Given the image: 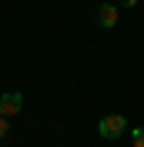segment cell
I'll list each match as a JSON object with an SVG mask.
<instances>
[{
    "mask_svg": "<svg viewBox=\"0 0 144 147\" xmlns=\"http://www.w3.org/2000/svg\"><path fill=\"white\" fill-rule=\"evenodd\" d=\"M20 107H24V94H17V90L0 94V114H3V117H17Z\"/></svg>",
    "mask_w": 144,
    "mask_h": 147,
    "instance_id": "cell-2",
    "label": "cell"
},
{
    "mask_svg": "<svg viewBox=\"0 0 144 147\" xmlns=\"http://www.w3.org/2000/svg\"><path fill=\"white\" fill-rule=\"evenodd\" d=\"M97 130H101V137H104V140H117V137L127 130V117H124V114H104L101 124H97Z\"/></svg>",
    "mask_w": 144,
    "mask_h": 147,
    "instance_id": "cell-1",
    "label": "cell"
},
{
    "mask_svg": "<svg viewBox=\"0 0 144 147\" xmlns=\"http://www.w3.org/2000/svg\"><path fill=\"white\" fill-rule=\"evenodd\" d=\"M121 7H137V0H117Z\"/></svg>",
    "mask_w": 144,
    "mask_h": 147,
    "instance_id": "cell-6",
    "label": "cell"
},
{
    "mask_svg": "<svg viewBox=\"0 0 144 147\" xmlns=\"http://www.w3.org/2000/svg\"><path fill=\"white\" fill-rule=\"evenodd\" d=\"M97 24L101 27H117V3H101L97 7Z\"/></svg>",
    "mask_w": 144,
    "mask_h": 147,
    "instance_id": "cell-3",
    "label": "cell"
},
{
    "mask_svg": "<svg viewBox=\"0 0 144 147\" xmlns=\"http://www.w3.org/2000/svg\"><path fill=\"white\" fill-rule=\"evenodd\" d=\"M131 144H134V147H144V124L131 130Z\"/></svg>",
    "mask_w": 144,
    "mask_h": 147,
    "instance_id": "cell-4",
    "label": "cell"
},
{
    "mask_svg": "<svg viewBox=\"0 0 144 147\" xmlns=\"http://www.w3.org/2000/svg\"><path fill=\"white\" fill-rule=\"evenodd\" d=\"M7 130H10V117H3V114H0V140L7 137Z\"/></svg>",
    "mask_w": 144,
    "mask_h": 147,
    "instance_id": "cell-5",
    "label": "cell"
}]
</instances>
